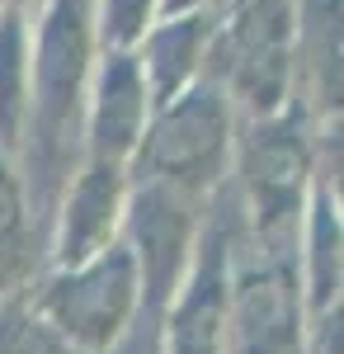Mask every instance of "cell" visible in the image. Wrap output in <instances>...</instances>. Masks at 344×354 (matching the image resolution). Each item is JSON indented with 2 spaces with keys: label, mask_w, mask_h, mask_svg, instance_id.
Returning <instances> with one entry per match:
<instances>
[{
  "label": "cell",
  "mask_w": 344,
  "mask_h": 354,
  "mask_svg": "<svg viewBox=\"0 0 344 354\" xmlns=\"http://www.w3.org/2000/svg\"><path fill=\"white\" fill-rule=\"evenodd\" d=\"M19 71H24V33L10 15L0 24V133H10L19 118Z\"/></svg>",
  "instance_id": "277c9868"
},
{
  "label": "cell",
  "mask_w": 344,
  "mask_h": 354,
  "mask_svg": "<svg viewBox=\"0 0 344 354\" xmlns=\"http://www.w3.org/2000/svg\"><path fill=\"white\" fill-rule=\"evenodd\" d=\"M142 118V81L128 57H113L104 71V104H99V137L108 147H128Z\"/></svg>",
  "instance_id": "7a4b0ae2"
},
{
  "label": "cell",
  "mask_w": 344,
  "mask_h": 354,
  "mask_svg": "<svg viewBox=\"0 0 344 354\" xmlns=\"http://www.w3.org/2000/svg\"><path fill=\"white\" fill-rule=\"evenodd\" d=\"M217 137H222V113L212 104L208 95H198V100H189L184 109H175L165 123H160L156 133V156L165 165H198L208 156L212 147H217Z\"/></svg>",
  "instance_id": "6da1fadb"
},
{
  "label": "cell",
  "mask_w": 344,
  "mask_h": 354,
  "mask_svg": "<svg viewBox=\"0 0 344 354\" xmlns=\"http://www.w3.org/2000/svg\"><path fill=\"white\" fill-rule=\"evenodd\" d=\"M189 5H193V0H165V10H170V15H180V10H189Z\"/></svg>",
  "instance_id": "8992f818"
},
{
  "label": "cell",
  "mask_w": 344,
  "mask_h": 354,
  "mask_svg": "<svg viewBox=\"0 0 344 354\" xmlns=\"http://www.w3.org/2000/svg\"><path fill=\"white\" fill-rule=\"evenodd\" d=\"M193 53H198V19H170L151 38V71H156L160 90H175L184 81V71L193 66Z\"/></svg>",
  "instance_id": "3957f363"
},
{
  "label": "cell",
  "mask_w": 344,
  "mask_h": 354,
  "mask_svg": "<svg viewBox=\"0 0 344 354\" xmlns=\"http://www.w3.org/2000/svg\"><path fill=\"white\" fill-rule=\"evenodd\" d=\"M151 0H108V33L113 38H133L137 28L146 24Z\"/></svg>",
  "instance_id": "5b68a950"
}]
</instances>
